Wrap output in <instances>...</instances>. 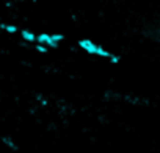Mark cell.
I'll return each mask as SVG.
<instances>
[{
  "label": "cell",
  "mask_w": 160,
  "mask_h": 153,
  "mask_svg": "<svg viewBox=\"0 0 160 153\" xmlns=\"http://www.w3.org/2000/svg\"><path fill=\"white\" fill-rule=\"evenodd\" d=\"M0 141H2V142H3V144H5L8 148H11V150H14V151H16V150H19L18 144H16V142H14V141H13L10 136H2V137H0Z\"/></svg>",
  "instance_id": "obj_5"
},
{
  "label": "cell",
  "mask_w": 160,
  "mask_h": 153,
  "mask_svg": "<svg viewBox=\"0 0 160 153\" xmlns=\"http://www.w3.org/2000/svg\"><path fill=\"white\" fill-rule=\"evenodd\" d=\"M35 50H36L38 53H42V55L49 52V49H47L46 45H42V44H35Z\"/></svg>",
  "instance_id": "obj_6"
},
{
  "label": "cell",
  "mask_w": 160,
  "mask_h": 153,
  "mask_svg": "<svg viewBox=\"0 0 160 153\" xmlns=\"http://www.w3.org/2000/svg\"><path fill=\"white\" fill-rule=\"evenodd\" d=\"M0 30H3V31H5V33H8V35H16V33H19V31H21L14 24H5V22L0 24Z\"/></svg>",
  "instance_id": "obj_4"
},
{
  "label": "cell",
  "mask_w": 160,
  "mask_h": 153,
  "mask_svg": "<svg viewBox=\"0 0 160 153\" xmlns=\"http://www.w3.org/2000/svg\"><path fill=\"white\" fill-rule=\"evenodd\" d=\"M64 41V35L61 33H39L36 35V44H42L47 49H58L60 42Z\"/></svg>",
  "instance_id": "obj_2"
},
{
  "label": "cell",
  "mask_w": 160,
  "mask_h": 153,
  "mask_svg": "<svg viewBox=\"0 0 160 153\" xmlns=\"http://www.w3.org/2000/svg\"><path fill=\"white\" fill-rule=\"evenodd\" d=\"M19 33H21V38H22L27 44H36V33H35V31L24 28V30H21Z\"/></svg>",
  "instance_id": "obj_3"
},
{
  "label": "cell",
  "mask_w": 160,
  "mask_h": 153,
  "mask_svg": "<svg viewBox=\"0 0 160 153\" xmlns=\"http://www.w3.org/2000/svg\"><path fill=\"white\" fill-rule=\"evenodd\" d=\"M108 61H110L112 64H118V63L121 61V56H119V55H116V53H112V55H110V58H108Z\"/></svg>",
  "instance_id": "obj_7"
},
{
  "label": "cell",
  "mask_w": 160,
  "mask_h": 153,
  "mask_svg": "<svg viewBox=\"0 0 160 153\" xmlns=\"http://www.w3.org/2000/svg\"><path fill=\"white\" fill-rule=\"evenodd\" d=\"M77 45L82 49L85 53H88V55H93V56H99V58H110V55H112V52H108L104 45H101V44H96L94 41H91V39H87V38H82V39H78L77 41Z\"/></svg>",
  "instance_id": "obj_1"
}]
</instances>
